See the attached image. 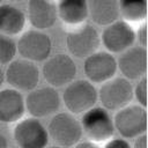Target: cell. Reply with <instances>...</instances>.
I'll use <instances>...</instances> for the list:
<instances>
[{
  "mask_svg": "<svg viewBox=\"0 0 148 148\" xmlns=\"http://www.w3.org/2000/svg\"><path fill=\"white\" fill-rule=\"evenodd\" d=\"M74 148H101L98 145L87 140V141H79L75 146H73Z\"/></svg>",
  "mask_w": 148,
  "mask_h": 148,
  "instance_id": "cell-26",
  "label": "cell"
},
{
  "mask_svg": "<svg viewBox=\"0 0 148 148\" xmlns=\"http://www.w3.org/2000/svg\"><path fill=\"white\" fill-rule=\"evenodd\" d=\"M117 59L108 51H96L83 61V72L91 83H104L114 77Z\"/></svg>",
  "mask_w": 148,
  "mask_h": 148,
  "instance_id": "cell-13",
  "label": "cell"
},
{
  "mask_svg": "<svg viewBox=\"0 0 148 148\" xmlns=\"http://www.w3.org/2000/svg\"><path fill=\"white\" fill-rule=\"evenodd\" d=\"M117 68L124 75L123 77L139 80L147 73V49L140 45L131 46L121 52L117 60Z\"/></svg>",
  "mask_w": 148,
  "mask_h": 148,
  "instance_id": "cell-14",
  "label": "cell"
},
{
  "mask_svg": "<svg viewBox=\"0 0 148 148\" xmlns=\"http://www.w3.org/2000/svg\"><path fill=\"white\" fill-rule=\"evenodd\" d=\"M76 73V64L71 56L65 53L49 57L42 67L44 80L53 88L67 86L74 81Z\"/></svg>",
  "mask_w": 148,
  "mask_h": 148,
  "instance_id": "cell-9",
  "label": "cell"
},
{
  "mask_svg": "<svg viewBox=\"0 0 148 148\" xmlns=\"http://www.w3.org/2000/svg\"><path fill=\"white\" fill-rule=\"evenodd\" d=\"M101 42L109 53H121L134 45L135 31L124 20H117L106 25L102 32Z\"/></svg>",
  "mask_w": 148,
  "mask_h": 148,
  "instance_id": "cell-12",
  "label": "cell"
},
{
  "mask_svg": "<svg viewBox=\"0 0 148 148\" xmlns=\"http://www.w3.org/2000/svg\"><path fill=\"white\" fill-rule=\"evenodd\" d=\"M13 138L18 148H46L50 140L46 127L34 117L18 120Z\"/></svg>",
  "mask_w": 148,
  "mask_h": 148,
  "instance_id": "cell-11",
  "label": "cell"
},
{
  "mask_svg": "<svg viewBox=\"0 0 148 148\" xmlns=\"http://www.w3.org/2000/svg\"><path fill=\"white\" fill-rule=\"evenodd\" d=\"M58 18L68 27H77L88 18V0H58Z\"/></svg>",
  "mask_w": 148,
  "mask_h": 148,
  "instance_id": "cell-17",
  "label": "cell"
},
{
  "mask_svg": "<svg viewBox=\"0 0 148 148\" xmlns=\"http://www.w3.org/2000/svg\"><path fill=\"white\" fill-rule=\"evenodd\" d=\"M133 97L139 102V105L147 106V77L142 76L138 80L135 87L133 88Z\"/></svg>",
  "mask_w": 148,
  "mask_h": 148,
  "instance_id": "cell-22",
  "label": "cell"
},
{
  "mask_svg": "<svg viewBox=\"0 0 148 148\" xmlns=\"http://www.w3.org/2000/svg\"><path fill=\"white\" fill-rule=\"evenodd\" d=\"M119 15L127 23L146 22L147 17V0H118Z\"/></svg>",
  "mask_w": 148,
  "mask_h": 148,
  "instance_id": "cell-20",
  "label": "cell"
},
{
  "mask_svg": "<svg viewBox=\"0 0 148 148\" xmlns=\"http://www.w3.org/2000/svg\"><path fill=\"white\" fill-rule=\"evenodd\" d=\"M46 148H62V147H59V146H50V147H46Z\"/></svg>",
  "mask_w": 148,
  "mask_h": 148,
  "instance_id": "cell-29",
  "label": "cell"
},
{
  "mask_svg": "<svg viewBox=\"0 0 148 148\" xmlns=\"http://www.w3.org/2000/svg\"><path fill=\"white\" fill-rule=\"evenodd\" d=\"M113 118L114 130L123 139H135L146 134L147 110L139 104H128L118 110Z\"/></svg>",
  "mask_w": 148,
  "mask_h": 148,
  "instance_id": "cell-4",
  "label": "cell"
},
{
  "mask_svg": "<svg viewBox=\"0 0 148 148\" xmlns=\"http://www.w3.org/2000/svg\"><path fill=\"white\" fill-rule=\"evenodd\" d=\"M60 102L59 92L51 86L35 88L24 98L25 111L37 119L56 114L60 108Z\"/></svg>",
  "mask_w": 148,
  "mask_h": 148,
  "instance_id": "cell-10",
  "label": "cell"
},
{
  "mask_svg": "<svg viewBox=\"0 0 148 148\" xmlns=\"http://www.w3.org/2000/svg\"><path fill=\"white\" fill-rule=\"evenodd\" d=\"M88 17L97 25H109L119 17L118 0H88Z\"/></svg>",
  "mask_w": 148,
  "mask_h": 148,
  "instance_id": "cell-19",
  "label": "cell"
},
{
  "mask_svg": "<svg viewBox=\"0 0 148 148\" xmlns=\"http://www.w3.org/2000/svg\"><path fill=\"white\" fill-rule=\"evenodd\" d=\"M27 20L36 30L52 28L57 20V5L54 0H28Z\"/></svg>",
  "mask_w": 148,
  "mask_h": 148,
  "instance_id": "cell-15",
  "label": "cell"
},
{
  "mask_svg": "<svg viewBox=\"0 0 148 148\" xmlns=\"http://www.w3.org/2000/svg\"><path fill=\"white\" fill-rule=\"evenodd\" d=\"M98 101L97 89L88 80H74L62 92V102L72 114H82Z\"/></svg>",
  "mask_w": 148,
  "mask_h": 148,
  "instance_id": "cell-3",
  "label": "cell"
},
{
  "mask_svg": "<svg viewBox=\"0 0 148 148\" xmlns=\"http://www.w3.org/2000/svg\"><path fill=\"white\" fill-rule=\"evenodd\" d=\"M24 113V97L18 90L13 88L0 90V123H17L23 118Z\"/></svg>",
  "mask_w": 148,
  "mask_h": 148,
  "instance_id": "cell-16",
  "label": "cell"
},
{
  "mask_svg": "<svg viewBox=\"0 0 148 148\" xmlns=\"http://www.w3.org/2000/svg\"><path fill=\"white\" fill-rule=\"evenodd\" d=\"M0 148H8L7 138L2 132H0Z\"/></svg>",
  "mask_w": 148,
  "mask_h": 148,
  "instance_id": "cell-27",
  "label": "cell"
},
{
  "mask_svg": "<svg viewBox=\"0 0 148 148\" xmlns=\"http://www.w3.org/2000/svg\"><path fill=\"white\" fill-rule=\"evenodd\" d=\"M132 148H147V135L142 134L139 135L134 139L133 146H131Z\"/></svg>",
  "mask_w": 148,
  "mask_h": 148,
  "instance_id": "cell-25",
  "label": "cell"
},
{
  "mask_svg": "<svg viewBox=\"0 0 148 148\" xmlns=\"http://www.w3.org/2000/svg\"><path fill=\"white\" fill-rule=\"evenodd\" d=\"M27 16L22 9L16 6L5 3L0 5V34L15 36L24 30Z\"/></svg>",
  "mask_w": 148,
  "mask_h": 148,
  "instance_id": "cell-18",
  "label": "cell"
},
{
  "mask_svg": "<svg viewBox=\"0 0 148 148\" xmlns=\"http://www.w3.org/2000/svg\"><path fill=\"white\" fill-rule=\"evenodd\" d=\"M103 148H132L130 142L123 138H112L104 143Z\"/></svg>",
  "mask_w": 148,
  "mask_h": 148,
  "instance_id": "cell-23",
  "label": "cell"
},
{
  "mask_svg": "<svg viewBox=\"0 0 148 148\" xmlns=\"http://www.w3.org/2000/svg\"><path fill=\"white\" fill-rule=\"evenodd\" d=\"M80 124L82 134L96 145L108 142L113 138L116 132L113 118L110 112L102 106H94L82 113Z\"/></svg>",
  "mask_w": 148,
  "mask_h": 148,
  "instance_id": "cell-1",
  "label": "cell"
},
{
  "mask_svg": "<svg viewBox=\"0 0 148 148\" xmlns=\"http://www.w3.org/2000/svg\"><path fill=\"white\" fill-rule=\"evenodd\" d=\"M101 36L91 24H81L72 29L66 35V46L68 52L79 59H86L98 51Z\"/></svg>",
  "mask_w": 148,
  "mask_h": 148,
  "instance_id": "cell-6",
  "label": "cell"
},
{
  "mask_svg": "<svg viewBox=\"0 0 148 148\" xmlns=\"http://www.w3.org/2000/svg\"><path fill=\"white\" fill-rule=\"evenodd\" d=\"M5 80L13 89L29 92L37 88L40 73L35 62L23 58L14 59L8 64L5 71Z\"/></svg>",
  "mask_w": 148,
  "mask_h": 148,
  "instance_id": "cell-8",
  "label": "cell"
},
{
  "mask_svg": "<svg viewBox=\"0 0 148 148\" xmlns=\"http://www.w3.org/2000/svg\"><path fill=\"white\" fill-rule=\"evenodd\" d=\"M16 50L20 56L32 62L45 61L52 51V40L50 36L40 30L30 29L24 31L16 43Z\"/></svg>",
  "mask_w": 148,
  "mask_h": 148,
  "instance_id": "cell-7",
  "label": "cell"
},
{
  "mask_svg": "<svg viewBox=\"0 0 148 148\" xmlns=\"http://www.w3.org/2000/svg\"><path fill=\"white\" fill-rule=\"evenodd\" d=\"M13 1H16V2H22V1H24V0H13Z\"/></svg>",
  "mask_w": 148,
  "mask_h": 148,
  "instance_id": "cell-30",
  "label": "cell"
},
{
  "mask_svg": "<svg viewBox=\"0 0 148 148\" xmlns=\"http://www.w3.org/2000/svg\"><path fill=\"white\" fill-rule=\"evenodd\" d=\"M3 81H5V72L2 71V68H1V66H0V88H1V86L3 84Z\"/></svg>",
  "mask_w": 148,
  "mask_h": 148,
  "instance_id": "cell-28",
  "label": "cell"
},
{
  "mask_svg": "<svg viewBox=\"0 0 148 148\" xmlns=\"http://www.w3.org/2000/svg\"><path fill=\"white\" fill-rule=\"evenodd\" d=\"M135 40L139 42V45L142 47L147 46V24L146 22H142L139 24V29L135 32Z\"/></svg>",
  "mask_w": 148,
  "mask_h": 148,
  "instance_id": "cell-24",
  "label": "cell"
},
{
  "mask_svg": "<svg viewBox=\"0 0 148 148\" xmlns=\"http://www.w3.org/2000/svg\"><path fill=\"white\" fill-rule=\"evenodd\" d=\"M1 2H2V0H0V5H1Z\"/></svg>",
  "mask_w": 148,
  "mask_h": 148,
  "instance_id": "cell-31",
  "label": "cell"
},
{
  "mask_svg": "<svg viewBox=\"0 0 148 148\" xmlns=\"http://www.w3.org/2000/svg\"><path fill=\"white\" fill-rule=\"evenodd\" d=\"M49 138L56 146L67 148L75 146L82 138V128L80 120L69 112L56 113L47 126Z\"/></svg>",
  "mask_w": 148,
  "mask_h": 148,
  "instance_id": "cell-2",
  "label": "cell"
},
{
  "mask_svg": "<svg viewBox=\"0 0 148 148\" xmlns=\"http://www.w3.org/2000/svg\"><path fill=\"white\" fill-rule=\"evenodd\" d=\"M16 52L15 40L9 36L0 34V66L8 65L12 60H14Z\"/></svg>",
  "mask_w": 148,
  "mask_h": 148,
  "instance_id": "cell-21",
  "label": "cell"
},
{
  "mask_svg": "<svg viewBox=\"0 0 148 148\" xmlns=\"http://www.w3.org/2000/svg\"><path fill=\"white\" fill-rule=\"evenodd\" d=\"M102 108L108 111H118L133 99V86L125 77H112L102 83L97 91Z\"/></svg>",
  "mask_w": 148,
  "mask_h": 148,
  "instance_id": "cell-5",
  "label": "cell"
}]
</instances>
